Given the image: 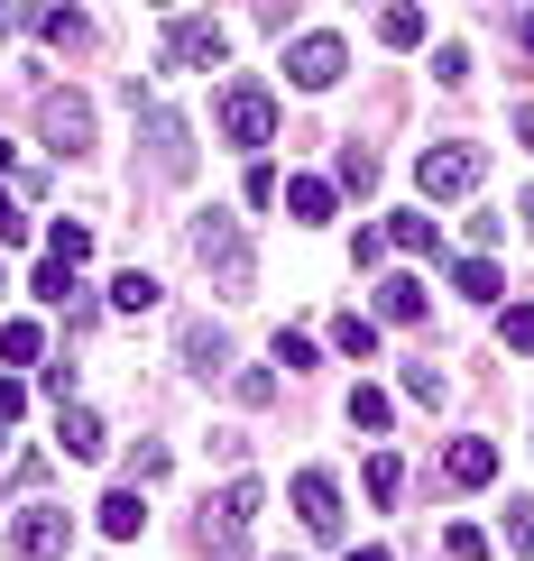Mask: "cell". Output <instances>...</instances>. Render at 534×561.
Here are the masks:
<instances>
[{
	"instance_id": "44dd1931",
	"label": "cell",
	"mask_w": 534,
	"mask_h": 561,
	"mask_svg": "<svg viewBox=\"0 0 534 561\" xmlns=\"http://www.w3.org/2000/svg\"><path fill=\"white\" fill-rule=\"evenodd\" d=\"M378 313H387V322H424V286H414V276H387V286H378Z\"/></svg>"
},
{
	"instance_id": "4316f807",
	"label": "cell",
	"mask_w": 534,
	"mask_h": 561,
	"mask_svg": "<svg viewBox=\"0 0 534 561\" xmlns=\"http://www.w3.org/2000/svg\"><path fill=\"white\" fill-rule=\"evenodd\" d=\"M341 184L368 194V184H378V148H360V138H351V148H341Z\"/></svg>"
},
{
	"instance_id": "d6986e66",
	"label": "cell",
	"mask_w": 534,
	"mask_h": 561,
	"mask_svg": "<svg viewBox=\"0 0 534 561\" xmlns=\"http://www.w3.org/2000/svg\"><path fill=\"white\" fill-rule=\"evenodd\" d=\"M332 350H341V359H378V322H368V313H341V322H332Z\"/></svg>"
},
{
	"instance_id": "7402d4cb",
	"label": "cell",
	"mask_w": 534,
	"mask_h": 561,
	"mask_svg": "<svg viewBox=\"0 0 534 561\" xmlns=\"http://www.w3.org/2000/svg\"><path fill=\"white\" fill-rule=\"evenodd\" d=\"M452 286L470 295V304H498V295H507V276H498L489 259H461V267H452Z\"/></svg>"
},
{
	"instance_id": "ffe728a7",
	"label": "cell",
	"mask_w": 534,
	"mask_h": 561,
	"mask_svg": "<svg viewBox=\"0 0 534 561\" xmlns=\"http://www.w3.org/2000/svg\"><path fill=\"white\" fill-rule=\"evenodd\" d=\"M387 240L414 249V259H433V249H443V230H433V213H397V221H387Z\"/></svg>"
},
{
	"instance_id": "836d02e7",
	"label": "cell",
	"mask_w": 534,
	"mask_h": 561,
	"mask_svg": "<svg viewBox=\"0 0 534 561\" xmlns=\"http://www.w3.org/2000/svg\"><path fill=\"white\" fill-rule=\"evenodd\" d=\"M397 479H406L397 451H368V497H397Z\"/></svg>"
},
{
	"instance_id": "3957f363",
	"label": "cell",
	"mask_w": 534,
	"mask_h": 561,
	"mask_svg": "<svg viewBox=\"0 0 534 561\" xmlns=\"http://www.w3.org/2000/svg\"><path fill=\"white\" fill-rule=\"evenodd\" d=\"M65 543H75V516H65V506H19L10 534H0V552H10V561H56Z\"/></svg>"
},
{
	"instance_id": "e575fe53",
	"label": "cell",
	"mask_w": 534,
	"mask_h": 561,
	"mask_svg": "<svg viewBox=\"0 0 534 561\" xmlns=\"http://www.w3.org/2000/svg\"><path fill=\"white\" fill-rule=\"evenodd\" d=\"M276 396V368H240V405H268Z\"/></svg>"
},
{
	"instance_id": "7bdbcfd3",
	"label": "cell",
	"mask_w": 534,
	"mask_h": 561,
	"mask_svg": "<svg viewBox=\"0 0 534 561\" xmlns=\"http://www.w3.org/2000/svg\"><path fill=\"white\" fill-rule=\"evenodd\" d=\"M259 10H276V0H259Z\"/></svg>"
},
{
	"instance_id": "83f0119b",
	"label": "cell",
	"mask_w": 534,
	"mask_h": 561,
	"mask_svg": "<svg viewBox=\"0 0 534 561\" xmlns=\"http://www.w3.org/2000/svg\"><path fill=\"white\" fill-rule=\"evenodd\" d=\"M29 286H37V304H75V267H65V259H46Z\"/></svg>"
},
{
	"instance_id": "4dcf8cb0",
	"label": "cell",
	"mask_w": 534,
	"mask_h": 561,
	"mask_svg": "<svg viewBox=\"0 0 534 561\" xmlns=\"http://www.w3.org/2000/svg\"><path fill=\"white\" fill-rule=\"evenodd\" d=\"M507 552H525V561H534V497L507 506Z\"/></svg>"
},
{
	"instance_id": "1f68e13d",
	"label": "cell",
	"mask_w": 534,
	"mask_h": 561,
	"mask_svg": "<svg viewBox=\"0 0 534 561\" xmlns=\"http://www.w3.org/2000/svg\"><path fill=\"white\" fill-rule=\"evenodd\" d=\"M406 396H414V405H443V368L414 359V368H406Z\"/></svg>"
},
{
	"instance_id": "60d3db41",
	"label": "cell",
	"mask_w": 534,
	"mask_h": 561,
	"mask_svg": "<svg viewBox=\"0 0 534 561\" xmlns=\"http://www.w3.org/2000/svg\"><path fill=\"white\" fill-rule=\"evenodd\" d=\"M148 10H175V0H148Z\"/></svg>"
},
{
	"instance_id": "f1b7e54d",
	"label": "cell",
	"mask_w": 534,
	"mask_h": 561,
	"mask_svg": "<svg viewBox=\"0 0 534 561\" xmlns=\"http://www.w3.org/2000/svg\"><path fill=\"white\" fill-rule=\"evenodd\" d=\"M443 552L452 561H489V534H479V525H443Z\"/></svg>"
},
{
	"instance_id": "2e32d148",
	"label": "cell",
	"mask_w": 534,
	"mask_h": 561,
	"mask_svg": "<svg viewBox=\"0 0 534 561\" xmlns=\"http://www.w3.org/2000/svg\"><path fill=\"white\" fill-rule=\"evenodd\" d=\"M37 28H46V46H56V56H92V19H83V10H46Z\"/></svg>"
},
{
	"instance_id": "d4e9b609",
	"label": "cell",
	"mask_w": 534,
	"mask_h": 561,
	"mask_svg": "<svg viewBox=\"0 0 534 561\" xmlns=\"http://www.w3.org/2000/svg\"><path fill=\"white\" fill-rule=\"evenodd\" d=\"M37 350H46V332H37V322H0V359H10V368H29Z\"/></svg>"
},
{
	"instance_id": "9c48e42d",
	"label": "cell",
	"mask_w": 534,
	"mask_h": 561,
	"mask_svg": "<svg viewBox=\"0 0 534 561\" xmlns=\"http://www.w3.org/2000/svg\"><path fill=\"white\" fill-rule=\"evenodd\" d=\"M295 516H305V534L341 543V488L322 479V470H305V479H295Z\"/></svg>"
},
{
	"instance_id": "52a82bcc",
	"label": "cell",
	"mask_w": 534,
	"mask_h": 561,
	"mask_svg": "<svg viewBox=\"0 0 534 561\" xmlns=\"http://www.w3.org/2000/svg\"><path fill=\"white\" fill-rule=\"evenodd\" d=\"M341 65H351V46H341L332 28H314V37H295V46H286V83H305V92H332V83H341Z\"/></svg>"
},
{
	"instance_id": "30bf717a",
	"label": "cell",
	"mask_w": 534,
	"mask_h": 561,
	"mask_svg": "<svg viewBox=\"0 0 534 561\" xmlns=\"http://www.w3.org/2000/svg\"><path fill=\"white\" fill-rule=\"evenodd\" d=\"M443 479H452V488H489V479H498V442L461 433L452 451H443Z\"/></svg>"
},
{
	"instance_id": "8fae6325",
	"label": "cell",
	"mask_w": 534,
	"mask_h": 561,
	"mask_svg": "<svg viewBox=\"0 0 534 561\" xmlns=\"http://www.w3.org/2000/svg\"><path fill=\"white\" fill-rule=\"evenodd\" d=\"M184 368H203V378L230 368V332H221V322H184Z\"/></svg>"
},
{
	"instance_id": "8992f818",
	"label": "cell",
	"mask_w": 534,
	"mask_h": 561,
	"mask_svg": "<svg viewBox=\"0 0 534 561\" xmlns=\"http://www.w3.org/2000/svg\"><path fill=\"white\" fill-rule=\"evenodd\" d=\"M37 129H46V148H56V157H83V148H92V102L56 83V92L37 102Z\"/></svg>"
},
{
	"instance_id": "4fadbf2b",
	"label": "cell",
	"mask_w": 534,
	"mask_h": 561,
	"mask_svg": "<svg viewBox=\"0 0 534 561\" xmlns=\"http://www.w3.org/2000/svg\"><path fill=\"white\" fill-rule=\"evenodd\" d=\"M56 451H65V460H102V414L65 405V414H56Z\"/></svg>"
},
{
	"instance_id": "7c38bea8",
	"label": "cell",
	"mask_w": 534,
	"mask_h": 561,
	"mask_svg": "<svg viewBox=\"0 0 534 561\" xmlns=\"http://www.w3.org/2000/svg\"><path fill=\"white\" fill-rule=\"evenodd\" d=\"M148 138H157V167L167 175H194V138H184L175 111H148Z\"/></svg>"
},
{
	"instance_id": "277c9868",
	"label": "cell",
	"mask_w": 534,
	"mask_h": 561,
	"mask_svg": "<svg viewBox=\"0 0 534 561\" xmlns=\"http://www.w3.org/2000/svg\"><path fill=\"white\" fill-rule=\"evenodd\" d=\"M479 175H489V157H479L470 138H443V148H424V157H414V184H424L433 203H443V194H470Z\"/></svg>"
},
{
	"instance_id": "9a60e30c",
	"label": "cell",
	"mask_w": 534,
	"mask_h": 561,
	"mask_svg": "<svg viewBox=\"0 0 534 561\" xmlns=\"http://www.w3.org/2000/svg\"><path fill=\"white\" fill-rule=\"evenodd\" d=\"M157 295H167V286H157L148 267H121V276H111V313H157Z\"/></svg>"
},
{
	"instance_id": "ba28073f",
	"label": "cell",
	"mask_w": 534,
	"mask_h": 561,
	"mask_svg": "<svg viewBox=\"0 0 534 561\" xmlns=\"http://www.w3.org/2000/svg\"><path fill=\"white\" fill-rule=\"evenodd\" d=\"M221 56H230L221 19H175V28H167V56H157V65H175V75H203V65H221Z\"/></svg>"
},
{
	"instance_id": "f546056e",
	"label": "cell",
	"mask_w": 534,
	"mask_h": 561,
	"mask_svg": "<svg viewBox=\"0 0 534 561\" xmlns=\"http://www.w3.org/2000/svg\"><path fill=\"white\" fill-rule=\"evenodd\" d=\"M498 341H507V350H534V304H507V313H498Z\"/></svg>"
},
{
	"instance_id": "8d00e7d4",
	"label": "cell",
	"mask_w": 534,
	"mask_h": 561,
	"mask_svg": "<svg viewBox=\"0 0 534 561\" xmlns=\"http://www.w3.org/2000/svg\"><path fill=\"white\" fill-rule=\"evenodd\" d=\"M19 240H29V213H19V203L0 194V249H19Z\"/></svg>"
},
{
	"instance_id": "e0dca14e",
	"label": "cell",
	"mask_w": 534,
	"mask_h": 561,
	"mask_svg": "<svg viewBox=\"0 0 534 561\" xmlns=\"http://www.w3.org/2000/svg\"><path fill=\"white\" fill-rule=\"evenodd\" d=\"M351 424H360V433H387V424H397V396L360 378V387H351Z\"/></svg>"
},
{
	"instance_id": "d6a6232c",
	"label": "cell",
	"mask_w": 534,
	"mask_h": 561,
	"mask_svg": "<svg viewBox=\"0 0 534 561\" xmlns=\"http://www.w3.org/2000/svg\"><path fill=\"white\" fill-rule=\"evenodd\" d=\"M157 479H167V451H157V442H138V451H129V488H157Z\"/></svg>"
},
{
	"instance_id": "5bb4252c",
	"label": "cell",
	"mask_w": 534,
	"mask_h": 561,
	"mask_svg": "<svg viewBox=\"0 0 534 561\" xmlns=\"http://www.w3.org/2000/svg\"><path fill=\"white\" fill-rule=\"evenodd\" d=\"M286 213H295V230H322V221H332V184H322V175H295V184H286Z\"/></svg>"
},
{
	"instance_id": "b9f144b4",
	"label": "cell",
	"mask_w": 534,
	"mask_h": 561,
	"mask_svg": "<svg viewBox=\"0 0 534 561\" xmlns=\"http://www.w3.org/2000/svg\"><path fill=\"white\" fill-rule=\"evenodd\" d=\"M525 221H534V194H525Z\"/></svg>"
},
{
	"instance_id": "d590c367",
	"label": "cell",
	"mask_w": 534,
	"mask_h": 561,
	"mask_svg": "<svg viewBox=\"0 0 534 561\" xmlns=\"http://www.w3.org/2000/svg\"><path fill=\"white\" fill-rule=\"evenodd\" d=\"M19 414H29V387H19L10 368H0V424H19Z\"/></svg>"
},
{
	"instance_id": "74e56055",
	"label": "cell",
	"mask_w": 534,
	"mask_h": 561,
	"mask_svg": "<svg viewBox=\"0 0 534 561\" xmlns=\"http://www.w3.org/2000/svg\"><path fill=\"white\" fill-rule=\"evenodd\" d=\"M516 138H525V148H534V102H516Z\"/></svg>"
},
{
	"instance_id": "484cf974",
	"label": "cell",
	"mask_w": 534,
	"mask_h": 561,
	"mask_svg": "<svg viewBox=\"0 0 534 561\" xmlns=\"http://www.w3.org/2000/svg\"><path fill=\"white\" fill-rule=\"evenodd\" d=\"M268 359H276V368H295V378H305V368L322 359V350H314V341H305V332H295V322H286V332L268 341Z\"/></svg>"
},
{
	"instance_id": "ab89813d",
	"label": "cell",
	"mask_w": 534,
	"mask_h": 561,
	"mask_svg": "<svg viewBox=\"0 0 534 561\" xmlns=\"http://www.w3.org/2000/svg\"><path fill=\"white\" fill-rule=\"evenodd\" d=\"M351 561H387V552H378V543H360V552H351Z\"/></svg>"
},
{
	"instance_id": "f35d334b",
	"label": "cell",
	"mask_w": 534,
	"mask_h": 561,
	"mask_svg": "<svg viewBox=\"0 0 534 561\" xmlns=\"http://www.w3.org/2000/svg\"><path fill=\"white\" fill-rule=\"evenodd\" d=\"M516 46H534V10H525V19H516Z\"/></svg>"
},
{
	"instance_id": "7a4b0ae2",
	"label": "cell",
	"mask_w": 534,
	"mask_h": 561,
	"mask_svg": "<svg viewBox=\"0 0 534 561\" xmlns=\"http://www.w3.org/2000/svg\"><path fill=\"white\" fill-rule=\"evenodd\" d=\"M249 525H259V479H230L221 497H213V516L194 525V543H203V552H240Z\"/></svg>"
},
{
	"instance_id": "6da1fadb",
	"label": "cell",
	"mask_w": 534,
	"mask_h": 561,
	"mask_svg": "<svg viewBox=\"0 0 534 561\" xmlns=\"http://www.w3.org/2000/svg\"><path fill=\"white\" fill-rule=\"evenodd\" d=\"M194 259L213 267L221 295H249V286H259V259H249V240H240V221H230V213H203V221H194Z\"/></svg>"
},
{
	"instance_id": "603a6c76",
	"label": "cell",
	"mask_w": 534,
	"mask_h": 561,
	"mask_svg": "<svg viewBox=\"0 0 534 561\" xmlns=\"http://www.w3.org/2000/svg\"><path fill=\"white\" fill-rule=\"evenodd\" d=\"M378 37H387V46H424V10H414V0L378 10Z\"/></svg>"
},
{
	"instance_id": "ac0fdd59",
	"label": "cell",
	"mask_w": 534,
	"mask_h": 561,
	"mask_svg": "<svg viewBox=\"0 0 534 561\" xmlns=\"http://www.w3.org/2000/svg\"><path fill=\"white\" fill-rule=\"evenodd\" d=\"M138 525H148V506H138V488H111V497H102V534H111V543H129Z\"/></svg>"
},
{
	"instance_id": "5b68a950",
	"label": "cell",
	"mask_w": 534,
	"mask_h": 561,
	"mask_svg": "<svg viewBox=\"0 0 534 561\" xmlns=\"http://www.w3.org/2000/svg\"><path fill=\"white\" fill-rule=\"evenodd\" d=\"M221 138H230V148H268V138H276L268 83H230V92H221Z\"/></svg>"
},
{
	"instance_id": "cb8c5ba5",
	"label": "cell",
	"mask_w": 534,
	"mask_h": 561,
	"mask_svg": "<svg viewBox=\"0 0 534 561\" xmlns=\"http://www.w3.org/2000/svg\"><path fill=\"white\" fill-rule=\"evenodd\" d=\"M46 259L83 267V259H92V230H83V221H56V230H46Z\"/></svg>"
}]
</instances>
